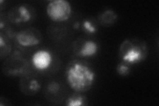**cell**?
I'll return each mask as SVG.
<instances>
[{
	"mask_svg": "<svg viewBox=\"0 0 159 106\" xmlns=\"http://www.w3.org/2000/svg\"><path fill=\"white\" fill-rule=\"evenodd\" d=\"M67 84L76 92L85 93L95 82L96 72L90 64L80 60L70 62L65 70Z\"/></svg>",
	"mask_w": 159,
	"mask_h": 106,
	"instance_id": "cell-1",
	"label": "cell"
},
{
	"mask_svg": "<svg viewBox=\"0 0 159 106\" xmlns=\"http://www.w3.org/2000/svg\"><path fill=\"white\" fill-rule=\"evenodd\" d=\"M148 55L146 43L137 39L124 41L119 47V57L122 62L129 65L138 64L145 60Z\"/></svg>",
	"mask_w": 159,
	"mask_h": 106,
	"instance_id": "cell-2",
	"label": "cell"
},
{
	"mask_svg": "<svg viewBox=\"0 0 159 106\" xmlns=\"http://www.w3.org/2000/svg\"><path fill=\"white\" fill-rule=\"evenodd\" d=\"M48 17L53 21H67L71 17L72 9L66 0H52L49 2L46 9Z\"/></svg>",
	"mask_w": 159,
	"mask_h": 106,
	"instance_id": "cell-3",
	"label": "cell"
},
{
	"mask_svg": "<svg viewBox=\"0 0 159 106\" xmlns=\"http://www.w3.org/2000/svg\"><path fill=\"white\" fill-rule=\"evenodd\" d=\"M17 42L23 47L36 46L41 43L42 35L35 28H27L19 31L16 35Z\"/></svg>",
	"mask_w": 159,
	"mask_h": 106,
	"instance_id": "cell-4",
	"label": "cell"
},
{
	"mask_svg": "<svg viewBox=\"0 0 159 106\" xmlns=\"http://www.w3.org/2000/svg\"><path fill=\"white\" fill-rule=\"evenodd\" d=\"M35 17V12L33 7L27 4H21L13 8L10 11L9 18L13 23H27Z\"/></svg>",
	"mask_w": 159,
	"mask_h": 106,
	"instance_id": "cell-5",
	"label": "cell"
},
{
	"mask_svg": "<svg viewBox=\"0 0 159 106\" xmlns=\"http://www.w3.org/2000/svg\"><path fill=\"white\" fill-rule=\"evenodd\" d=\"M31 62L33 67L39 71H45L52 65V53L48 50H39L33 53L31 57Z\"/></svg>",
	"mask_w": 159,
	"mask_h": 106,
	"instance_id": "cell-6",
	"label": "cell"
},
{
	"mask_svg": "<svg viewBox=\"0 0 159 106\" xmlns=\"http://www.w3.org/2000/svg\"><path fill=\"white\" fill-rule=\"evenodd\" d=\"M98 45L95 41L86 40L82 43L76 54L80 57H92L98 53Z\"/></svg>",
	"mask_w": 159,
	"mask_h": 106,
	"instance_id": "cell-7",
	"label": "cell"
},
{
	"mask_svg": "<svg viewBox=\"0 0 159 106\" xmlns=\"http://www.w3.org/2000/svg\"><path fill=\"white\" fill-rule=\"evenodd\" d=\"M21 90L23 93L29 95L36 94L41 89V84L36 79L23 80L21 84Z\"/></svg>",
	"mask_w": 159,
	"mask_h": 106,
	"instance_id": "cell-8",
	"label": "cell"
},
{
	"mask_svg": "<svg viewBox=\"0 0 159 106\" xmlns=\"http://www.w3.org/2000/svg\"><path fill=\"white\" fill-rule=\"evenodd\" d=\"M88 104V99L82 93L76 92L68 96L66 100L67 106H82Z\"/></svg>",
	"mask_w": 159,
	"mask_h": 106,
	"instance_id": "cell-9",
	"label": "cell"
},
{
	"mask_svg": "<svg viewBox=\"0 0 159 106\" xmlns=\"http://www.w3.org/2000/svg\"><path fill=\"white\" fill-rule=\"evenodd\" d=\"M117 17V16L115 12L111 9H108L101 14L99 16V21L103 25L107 26L115 22Z\"/></svg>",
	"mask_w": 159,
	"mask_h": 106,
	"instance_id": "cell-10",
	"label": "cell"
},
{
	"mask_svg": "<svg viewBox=\"0 0 159 106\" xmlns=\"http://www.w3.org/2000/svg\"><path fill=\"white\" fill-rule=\"evenodd\" d=\"M131 71L130 65L129 64L122 62L119 63L117 67V73L122 76H126L129 75Z\"/></svg>",
	"mask_w": 159,
	"mask_h": 106,
	"instance_id": "cell-11",
	"label": "cell"
},
{
	"mask_svg": "<svg viewBox=\"0 0 159 106\" xmlns=\"http://www.w3.org/2000/svg\"><path fill=\"white\" fill-rule=\"evenodd\" d=\"M82 27H83V29L85 30L87 33L89 34L95 33L97 31V28L96 27V25H94L91 21H89V20H88V19L84 20L83 21Z\"/></svg>",
	"mask_w": 159,
	"mask_h": 106,
	"instance_id": "cell-12",
	"label": "cell"
},
{
	"mask_svg": "<svg viewBox=\"0 0 159 106\" xmlns=\"http://www.w3.org/2000/svg\"><path fill=\"white\" fill-rule=\"evenodd\" d=\"M48 91L51 93H56L59 90V85L57 83L52 82L48 85Z\"/></svg>",
	"mask_w": 159,
	"mask_h": 106,
	"instance_id": "cell-13",
	"label": "cell"
},
{
	"mask_svg": "<svg viewBox=\"0 0 159 106\" xmlns=\"http://www.w3.org/2000/svg\"><path fill=\"white\" fill-rule=\"evenodd\" d=\"M74 28H76V29H77V28H78V27H79V23H76L75 24H74Z\"/></svg>",
	"mask_w": 159,
	"mask_h": 106,
	"instance_id": "cell-14",
	"label": "cell"
}]
</instances>
